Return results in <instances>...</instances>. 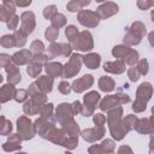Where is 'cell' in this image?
Returning <instances> with one entry per match:
<instances>
[{"label":"cell","mask_w":154,"mask_h":154,"mask_svg":"<svg viewBox=\"0 0 154 154\" xmlns=\"http://www.w3.org/2000/svg\"><path fill=\"white\" fill-rule=\"evenodd\" d=\"M152 94H153V88H152V84L149 82H144L142 83L138 89H137V97H136V101L134 102L132 105V109L136 112V113H140V112H143L147 107V102L148 100L152 97Z\"/></svg>","instance_id":"obj_1"},{"label":"cell","mask_w":154,"mask_h":154,"mask_svg":"<svg viewBox=\"0 0 154 154\" xmlns=\"http://www.w3.org/2000/svg\"><path fill=\"white\" fill-rule=\"evenodd\" d=\"M17 129H18V135L22 137V140H30L35 136V126L32 125L31 120L25 117L22 116L18 118L17 120Z\"/></svg>","instance_id":"obj_2"},{"label":"cell","mask_w":154,"mask_h":154,"mask_svg":"<svg viewBox=\"0 0 154 154\" xmlns=\"http://www.w3.org/2000/svg\"><path fill=\"white\" fill-rule=\"evenodd\" d=\"M94 47V42H93V36L89 31L84 30L82 32H79V35L77 36V38L72 42V48L77 49V51H82V52H87V51H91Z\"/></svg>","instance_id":"obj_3"},{"label":"cell","mask_w":154,"mask_h":154,"mask_svg":"<svg viewBox=\"0 0 154 154\" xmlns=\"http://www.w3.org/2000/svg\"><path fill=\"white\" fill-rule=\"evenodd\" d=\"M130 101L129 95L126 94H118V95H108L106 96L101 103H100V108L102 111H109L114 107H119L120 103H126Z\"/></svg>","instance_id":"obj_4"},{"label":"cell","mask_w":154,"mask_h":154,"mask_svg":"<svg viewBox=\"0 0 154 154\" xmlns=\"http://www.w3.org/2000/svg\"><path fill=\"white\" fill-rule=\"evenodd\" d=\"M77 19L78 22L87 28H95L97 26L99 22H100V17L96 13V11H90V10H82L78 12L77 14Z\"/></svg>","instance_id":"obj_5"},{"label":"cell","mask_w":154,"mask_h":154,"mask_svg":"<svg viewBox=\"0 0 154 154\" xmlns=\"http://www.w3.org/2000/svg\"><path fill=\"white\" fill-rule=\"evenodd\" d=\"M82 63H83V57L82 55L72 54L69 63H66V65L64 66V77L65 78H71V77L76 76L81 70Z\"/></svg>","instance_id":"obj_6"},{"label":"cell","mask_w":154,"mask_h":154,"mask_svg":"<svg viewBox=\"0 0 154 154\" xmlns=\"http://www.w3.org/2000/svg\"><path fill=\"white\" fill-rule=\"evenodd\" d=\"M100 101V94L96 91H89L88 94L84 95L83 97V109H82V114L84 117H89L94 113V109L97 105V102Z\"/></svg>","instance_id":"obj_7"},{"label":"cell","mask_w":154,"mask_h":154,"mask_svg":"<svg viewBox=\"0 0 154 154\" xmlns=\"http://www.w3.org/2000/svg\"><path fill=\"white\" fill-rule=\"evenodd\" d=\"M73 117V112H72V107L71 105L69 103H60L58 107H57V111H55V118L57 120L64 126L66 125L67 123H70Z\"/></svg>","instance_id":"obj_8"},{"label":"cell","mask_w":154,"mask_h":154,"mask_svg":"<svg viewBox=\"0 0 154 154\" xmlns=\"http://www.w3.org/2000/svg\"><path fill=\"white\" fill-rule=\"evenodd\" d=\"M36 25V20H35V14L31 11H25L20 14V30L25 34L29 35L34 31Z\"/></svg>","instance_id":"obj_9"},{"label":"cell","mask_w":154,"mask_h":154,"mask_svg":"<svg viewBox=\"0 0 154 154\" xmlns=\"http://www.w3.org/2000/svg\"><path fill=\"white\" fill-rule=\"evenodd\" d=\"M118 5L116 2H112V1H106V2H102L97 8H96V13L99 14L100 19H107L108 17L116 14L118 12Z\"/></svg>","instance_id":"obj_10"},{"label":"cell","mask_w":154,"mask_h":154,"mask_svg":"<svg viewBox=\"0 0 154 154\" xmlns=\"http://www.w3.org/2000/svg\"><path fill=\"white\" fill-rule=\"evenodd\" d=\"M71 49H72V47L67 43H55V42H53L48 47V52H49L51 58H54L57 55L69 57V55H71Z\"/></svg>","instance_id":"obj_11"},{"label":"cell","mask_w":154,"mask_h":154,"mask_svg":"<svg viewBox=\"0 0 154 154\" xmlns=\"http://www.w3.org/2000/svg\"><path fill=\"white\" fill-rule=\"evenodd\" d=\"M94 83V78L91 75H84L83 77L76 79L73 83H72V89L76 91V93H83L84 90H87L88 88H90Z\"/></svg>","instance_id":"obj_12"},{"label":"cell","mask_w":154,"mask_h":154,"mask_svg":"<svg viewBox=\"0 0 154 154\" xmlns=\"http://www.w3.org/2000/svg\"><path fill=\"white\" fill-rule=\"evenodd\" d=\"M108 126H109V131H111V135L113 138H116L117 141H120L125 137V135L128 134V130L123 125V122L122 120H118V122H113V123H108Z\"/></svg>","instance_id":"obj_13"},{"label":"cell","mask_w":154,"mask_h":154,"mask_svg":"<svg viewBox=\"0 0 154 154\" xmlns=\"http://www.w3.org/2000/svg\"><path fill=\"white\" fill-rule=\"evenodd\" d=\"M103 135H105V129L99 128V126H95L93 129H87V130L82 131V137L88 142H95V141L100 140Z\"/></svg>","instance_id":"obj_14"},{"label":"cell","mask_w":154,"mask_h":154,"mask_svg":"<svg viewBox=\"0 0 154 154\" xmlns=\"http://www.w3.org/2000/svg\"><path fill=\"white\" fill-rule=\"evenodd\" d=\"M32 53L30 51H26V49H20L19 52H16L13 55H12V61L16 64V65H24V64H28L32 60Z\"/></svg>","instance_id":"obj_15"},{"label":"cell","mask_w":154,"mask_h":154,"mask_svg":"<svg viewBox=\"0 0 154 154\" xmlns=\"http://www.w3.org/2000/svg\"><path fill=\"white\" fill-rule=\"evenodd\" d=\"M135 129L140 134H153L154 132V125L149 118L138 119L135 125Z\"/></svg>","instance_id":"obj_16"},{"label":"cell","mask_w":154,"mask_h":154,"mask_svg":"<svg viewBox=\"0 0 154 154\" xmlns=\"http://www.w3.org/2000/svg\"><path fill=\"white\" fill-rule=\"evenodd\" d=\"M20 141H22V137L18 134H13L8 137L7 142L2 144V149L6 152L18 150V149H20Z\"/></svg>","instance_id":"obj_17"},{"label":"cell","mask_w":154,"mask_h":154,"mask_svg":"<svg viewBox=\"0 0 154 154\" xmlns=\"http://www.w3.org/2000/svg\"><path fill=\"white\" fill-rule=\"evenodd\" d=\"M105 71L111 73H123L125 71V63L123 60H116V61H108L103 65Z\"/></svg>","instance_id":"obj_18"},{"label":"cell","mask_w":154,"mask_h":154,"mask_svg":"<svg viewBox=\"0 0 154 154\" xmlns=\"http://www.w3.org/2000/svg\"><path fill=\"white\" fill-rule=\"evenodd\" d=\"M45 70L48 73V76L52 78L64 76V67L60 63H48V64H46Z\"/></svg>","instance_id":"obj_19"},{"label":"cell","mask_w":154,"mask_h":154,"mask_svg":"<svg viewBox=\"0 0 154 154\" xmlns=\"http://www.w3.org/2000/svg\"><path fill=\"white\" fill-rule=\"evenodd\" d=\"M40 89L41 93L43 94H47L52 90V87H53V78L49 77V76H40L38 79L35 82Z\"/></svg>","instance_id":"obj_20"},{"label":"cell","mask_w":154,"mask_h":154,"mask_svg":"<svg viewBox=\"0 0 154 154\" xmlns=\"http://www.w3.org/2000/svg\"><path fill=\"white\" fill-rule=\"evenodd\" d=\"M100 61H101V58H100V54L97 53H89L83 57V63L87 65L88 69H91V70L97 69L100 65Z\"/></svg>","instance_id":"obj_21"},{"label":"cell","mask_w":154,"mask_h":154,"mask_svg":"<svg viewBox=\"0 0 154 154\" xmlns=\"http://www.w3.org/2000/svg\"><path fill=\"white\" fill-rule=\"evenodd\" d=\"M90 4H91L90 0H83V1L82 0H71L66 4V8L70 12H77V11L79 12L83 10V7H85Z\"/></svg>","instance_id":"obj_22"},{"label":"cell","mask_w":154,"mask_h":154,"mask_svg":"<svg viewBox=\"0 0 154 154\" xmlns=\"http://www.w3.org/2000/svg\"><path fill=\"white\" fill-rule=\"evenodd\" d=\"M16 89L13 87V84L8 83V84H5L1 87V91H0V95H1V102H6L8 100H11L12 97L14 99V95H16Z\"/></svg>","instance_id":"obj_23"},{"label":"cell","mask_w":154,"mask_h":154,"mask_svg":"<svg viewBox=\"0 0 154 154\" xmlns=\"http://www.w3.org/2000/svg\"><path fill=\"white\" fill-rule=\"evenodd\" d=\"M116 87V82L111 78V77H107V76H103L99 79V88L102 90V91H112Z\"/></svg>","instance_id":"obj_24"},{"label":"cell","mask_w":154,"mask_h":154,"mask_svg":"<svg viewBox=\"0 0 154 154\" xmlns=\"http://www.w3.org/2000/svg\"><path fill=\"white\" fill-rule=\"evenodd\" d=\"M130 52H131V48H130L129 46H125V45H119V46H116V47L112 49V54H113V57L118 58L119 60L125 59Z\"/></svg>","instance_id":"obj_25"},{"label":"cell","mask_w":154,"mask_h":154,"mask_svg":"<svg viewBox=\"0 0 154 154\" xmlns=\"http://www.w3.org/2000/svg\"><path fill=\"white\" fill-rule=\"evenodd\" d=\"M41 108H42V107L37 106L31 99H30L29 101H26V102L24 103V106H23V111H24V113L28 114V116H32V114L38 113Z\"/></svg>","instance_id":"obj_26"},{"label":"cell","mask_w":154,"mask_h":154,"mask_svg":"<svg viewBox=\"0 0 154 154\" xmlns=\"http://www.w3.org/2000/svg\"><path fill=\"white\" fill-rule=\"evenodd\" d=\"M63 128H64L65 132H66L69 136H71V137H78V134H79V126L77 125L76 122L71 120L70 123H67V124L64 125Z\"/></svg>","instance_id":"obj_27"},{"label":"cell","mask_w":154,"mask_h":154,"mask_svg":"<svg viewBox=\"0 0 154 154\" xmlns=\"http://www.w3.org/2000/svg\"><path fill=\"white\" fill-rule=\"evenodd\" d=\"M129 29H130L134 34H136L137 36H140L141 38H142V37L146 35V32H147V30H146V25H144L142 22H134Z\"/></svg>","instance_id":"obj_28"},{"label":"cell","mask_w":154,"mask_h":154,"mask_svg":"<svg viewBox=\"0 0 154 154\" xmlns=\"http://www.w3.org/2000/svg\"><path fill=\"white\" fill-rule=\"evenodd\" d=\"M42 71V67L40 64L35 63L34 60H31L29 64H28V67H26V72L30 77H37L40 75V72Z\"/></svg>","instance_id":"obj_29"},{"label":"cell","mask_w":154,"mask_h":154,"mask_svg":"<svg viewBox=\"0 0 154 154\" xmlns=\"http://www.w3.org/2000/svg\"><path fill=\"white\" fill-rule=\"evenodd\" d=\"M141 42V37L137 36L136 34H134L129 28H128V32L126 35L124 36V43L125 45H138Z\"/></svg>","instance_id":"obj_30"},{"label":"cell","mask_w":154,"mask_h":154,"mask_svg":"<svg viewBox=\"0 0 154 154\" xmlns=\"http://www.w3.org/2000/svg\"><path fill=\"white\" fill-rule=\"evenodd\" d=\"M43 51H45V45L42 41H38V40H35L31 42V46H30V52L35 55H40V54H43Z\"/></svg>","instance_id":"obj_31"},{"label":"cell","mask_w":154,"mask_h":154,"mask_svg":"<svg viewBox=\"0 0 154 154\" xmlns=\"http://www.w3.org/2000/svg\"><path fill=\"white\" fill-rule=\"evenodd\" d=\"M26 36L28 35H25L20 29L19 30H16L14 32H13V37H14V41H16V46L17 47H23L25 43H26Z\"/></svg>","instance_id":"obj_32"},{"label":"cell","mask_w":154,"mask_h":154,"mask_svg":"<svg viewBox=\"0 0 154 154\" xmlns=\"http://www.w3.org/2000/svg\"><path fill=\"white\" fill-rule=\"evenodd\" d=\"M137 120H138V119L136 118V116H134V114H129V116H126L122 122H123V125L126 128V130L130 131V130L135 129V125H136Z\"/></svg>","instance_id":"obj_33"},{"label":"cell","mask_w":154,"mask_h":154,"mask_svg":"<svg viewBox=\"0 0 154 154\" xmlns=\"http://www.w3.org/2000/svg\"><path fill=\"white\" fill-rule=\"evenodd\" d=\"M65 35H66L67 40L72 43L77 38V36L79 35V32H78V30H77V28L75 25H67L66 29H65Z\"/></svg>","instance_id":"obj_34"},{"label":"cell","mask_w":154,"mask_h":154,"mask_svg":"<svg viewBox=\"0 0 154 154\" xmlns=\"http://www.w3.org/2000/svg\"><path fill=\"white\" fill-rule=\"evenodd\" d=\"M57 14H58V11H57V6L55 5H48L43 10V17L46 19L52 20Z\"/></svg>","instance_id":"obj_35"},{"label":"cell","mask_w":154,"mask_h":154,"mask_svg":"<svg viewBox=\"0 0 154 154\" xmlns=\"http://www.w3.org/2000/svg\"><path fill=\"white\" fill-rule=\"evenodd\" d=\"M51 22H52V26H54L55 29H60L66 24V17L63 13H58Z\"/></svg>","instance_id":"obj_36"},{"label":"cell","mask_w":154,"mask_h":154,"mask_svg":"<svg viewBox=\"0 0 154 154\" xmlns=\"http://www.w3.org/2000/svg\"><path fill=\"white\" fill-rule=\"evenodd\" d=\"M58 35H59V29H55L54 26H48L47 29H46V31H45V36H46V38L48 40V41H51L52 43L57 40V37H58Z\"/></svg>","instance_id":"obj_37"},{"label":"cell","mask_w":154,"mask_h":154,"mask_svg":"<svg viewBox=\"0 0 154 154\" xmlns=\"http://www.w3.org/2000/svg\"><path fill=\"white\" fill-rule=\"evenodd\" d=\"M0 43L5 48H11V47L16 46V41H14L13 35H4L0 40Z\"/></svg>","instance_id":"obj_38"},{"label":"cell","mask_w":154,"mask_h":154,"mask_svg":"<svg viewBox=\"0 0 154 154\" xmlns=\"http://www.w3.org/2000/svg\"><path fill=\"white\" fill-rule=\"evenodd\" d=\"M52 113H53V103H47L42 106V108L40 109V114L45 119H49L52 117Z\"/></svg>","instance_id":"obj_39"},{"label":"cell","mask_w":154,"mask_h":154,"mask_svg":"<svg viewBox=\"0 0 154 154\" xmlns=\"http://www.w3.org/2000/svg\"><path fill=\"white\" fill-rule=\"evenodd\" d=\"M12 131V124L10 120H6L5 117H1V135L6 136Z\"/></svg>","instance_id":"obj_40"},{"label":"cell","mask_w":154,"mask_h":154,"mask_svg":"<svg viewBox=\"0 0 154 154\" xmlns=\"http://www.w3.org/2000/svg\"><path fill=\"white\" fill-rule=\"evenodd\" d=\"M137 61H138V53L135 49H131V52L124 59V63L129 64V65H135V63H137Z\"/></svg>","instance_id":"obj_41"},{"label":"cell","mask_w":154,"mask_h":154,"mask_svg":"<svg viewBox=\"0 0 154 154\" xmlns=\"http://www.w3.org/2000/svg\"><path fill=\"white\" fill-rule=\"evenodd\" d=\"M1 6L7 11V12H10L11 14H16V4H14V1H10V0H4L2 2H1Z\"/></svg>","instance_id":"obj_42"},{"label":"cell","mask_w":154,"mask_h":154,"mask_svg":"<svg viewBox=\"0 0 154 154\" xmlns=\"http://www.w3.org/2000/svg\"><path fill=\"white\" fill-rule=\"evenodd\" d=\"M28 96H29L28 90H25V89H19V90H17V91H16L14 100H16L17 102H23V101H25V100H26V97H28Z\"/></svg>","instance_id":"obj_43"},{"label":"cell","mask_w":154,"mask_h":154,"mask_svg":"<svg viewBox=\"0 0 154 154\" xmlns=\"http://www.w3.org/2000/svg\"><path fill=\"white\" fill-rule=\"evenodd\" d=\"M101 147L106 153H112L114 147H116V144H114V142L112 140H103L102 143H101Z\"/></svg>","instance_id":"obj_44"},{"label":"cell","mask_w":154,"mask_h":154,"mask_svg":"<svg viewBox=\"0 0 154 154\" xmlns=\"http://www.w3.org/2000/svg\"><path fill=\"white\" fill-rule=\"evenodd\" d=\"M137 70H138L140 75H147V72H148V61L146 59L140 60L138 64H137Z\"/></svg>","instance_id":"obj_45"},{"label":"cell","mask_w":154,"mask_h":154,"mask_svg":"<svg viewBox=\"0 0 154 154\" xmlns=\"http://www.w3.org/2000/svg\"><path fill=\"white\" fill-rule=\"evenodd\" d=\"M105 122H106V117H105L102 113H96V114H94V124H95V126L103 128Z\"/></svg>","instance_id":"obj_46"},{"label":"cell","mask_w":154,"mask_h":154,"mask_svg":"<svg viewBox=\"0 0 154 154\" xmlns=\"http://www.w3.org/2000/svg\"><path fill=\"white\" fill-rule=\"evenodd\" d=\"M136 4L140 10H149L152 6H154V1L150 0H138Z\"/></svg>","instance_id":"obj_47"},{"label":"cell","mask_w":154,"mask_h":154,"mask_svg":"<svg viewBox=\"0 0 154 154\" xmlns=\"http://www.w3.org/2000/svg\"><path fill=\"white\" fill-rule=\"evenodd\" d=\"M128 76H129V78H130V81H132V82H136L138 78H140V72H138V70H137V67H130L129 69V71H128Z\"/></svg>","instance_id":"obj_48"},{"label":"cell","mask_w":154,"mask_h":154,"mask_svg":"<svg viewBox=\"0 0 154 154\" xmlns=\"http://www.w3.org/2000/svg\"><path fill=\"white\" fill-rule=\"evenodd\" d=\"M19 20H20V18H19L17 14H14V16L7 22V28H8L10 30H16V29H17V25H18V23H19Z\"/></svg>","instance_id":"obj_49"},{"label":"cell","mask_w":154,"mask_h":154,"mask_svg":"<svg viewBox=\"0 0 154 154\" xmlns=\"http://www.w3.org/2000/svg\"><path fill=\"white\" fill-rule=\"evenodd\" d=\"M58 89H59V91H60L61 94H69V93H70V90L72 89V87H71L67 82L63 81V82H60V84H59Z\"/></svg>","instance_id":"obj_50"},{"label":"cell","mask_w":154,"mask_h":154,"mask_svg":"<svg viewBox=\"0 0 154 154\" xmlns=\"http://www.w3.org/2000/svg\"><path fill=\"white\" fill-rule=\"evenodd\" d=\"M89 154H108V153H106L102 149L101 144H94L89 148Z\"/></svg>","instance_id":"obj_51"},{"label":"cell","mask_w":154,"mask_h":154,"mask_svg":"<svg viewBox=\"0 0 154 154\" xmlns=\"http://www.w3.org/2000/svg\"><path fill=\"white\" fill-rule=\"evenodd\" d=\"M20 79H22V76H20L19 72H18V73H13V75H8V77H7L8 83H11V84H13V85L17 84V83H19Z\"/></svg>","instance_id":"obj_52"},{"label":"cell","mask_w":154,"mask_h":154,"mask_svg":"<svg viewBox=\"0 0 154 154\" xmlns=\"http://www.w3.org/2000/svg\"><path fill=\"white\" fill-rule=\"evenodd\" d=\"M71 107H72V112H73V114H78V113H82V109H83V105H81V102H79V101H75V102L71 105Z\"/></svg>","instance_id":"obj_53"},{"label":"cell","mask_w":154,"mask_h":154,"mask_svg":"<svg viewBox=\"0 0 154 154\" xmlns=\"http://www.w3.org/2000/svg\"><path fill=\"white\" fill-rule=\"evenodd\" d=\"M0 59H1V66L2 67H6L10 63H12L11 60H12V57H10V55H7V54H1L0 55Z\"/></svg>","instance_id":"obj_54"},{"label":"cell","mask_w":154,"mask_h":154,"mask_svg":"<svg viewBox=\"0 0 154 154\" xmlns=\"http://www.w3.org/2000/svg\"><path fill=\"white\" fill-rule=\"evenodd\" d=\"M14 4H16V6H19V7H28V6L31 5V0H25V1H23V0H16Z\"/></svg>","instance_id":"obj_55"},{"label":"cell","mask_w":154,"mask_h":154,"mask_svg":"<svg viewBox=\"0 0 154 154\" xmlns=\"http://www.w3.org/2000/svg\"><path fill=\"white\" fill-rule=\"evenodd\" d=\"M118 154H134L131 148L128 147V146H122L119 149H118Z\"/></svg>","instance_id":"obj_56"},{"label":"cell","mask_w":154,"mask_h":154,"mask_svg":"<svg viewBox=\"0 0 154 154\" xmlns=\"http://www.w3.org/2000/svg\"><path fill=\"white\" fill-rule=\"evenodd\" d=\"M148 40H149L150 46H153V47H154V31L149 32V35H148Z\"/></svg>","instance_id":"obj_57"},{"label":"cell","mask_w":154,"mask_h":154,"mask_svg":"<svg viewBox=\"0 0 154 154\" xmlns=\"http://www.w3.org/2000/svg\"><path fill=\"white\" fill-rule=\"evenodd\" d=\"M149 147H150V150H154V132H153L152 136H150V143H149Z\"/></svg>","instance_id":"obj_58"},{"label":"cell","mask_w":154,"mask_h":154,"mask_svg":"<svg viewBox=\"0 0 154 154\" xmlns=\"http://www.w3.org/2000/svg\"><path fill=\"white\" fill-rule=\"evenodd\" d=\"M152 114H153V116H152V119H150V120H152V123H153V125H154V106H153V108H152Z\"/></svg>","instance_id":"obj_59"},{"label":"cell","mask_w":154,"mask_h":154,"mask_svg":"<svg viewBox=\"0 0 154 154\" xmlns=\"http://www.w3.org/2000/svg\"><path fill=\"white\" fill-rule=\"evenodd\" d=\"M150 18H152V20L154 22V8H153L152 12H150Z\"/></svg>","instance_id":"obj_60"},{"label":"cell","mask_w":154,"mask_h":154,"mask_svg":"<svg viewBox=\"0 0 154 154\" xmlns=\"http://www.w3.org/2000/svg\"><path fill=\"white\" fill-rule=\"evenodd\" d=\"M17 154H26V153H17Z\"/></svg>","instance_id":"obj_61"},{"label":"cell","mask_w":154,"mask_h":154,"mask_svg":"<svg viewBox=\"0 0 154 154\" xmlns=\"http://www.w3.org/2000/svg\"><path fill=\"white\" fill-rule=\"evenodd\" d=\"M65 154H71V153H69V152H66V153H65Z\"/></svg>","instance_id":"obj_62"},{"label":"cell","mask_w":154,"mask_h":154,"mask_svg":"<svg viewBox=\"0 0 154 154\" xmlns=\"http://www.w3.org/2000/svg\"><path fill=\"white\" fill-rule=\"evenodd\" d=\"M150 154H154V152H153V150H152V153H150Z\"/></svg>","instance_id":"obj_63"},{"label":"cell","mask_w":154,"mask_h":154,"mask_svg":"<svg viewBox=\"0 0 154 154\" xmlns=\"http://www.w3.org/2000/svg\"><path fill=\"white\" fill-rule=\"evenodd\" d=\"M108 154H112V153H108Z\"/></svg>","instance_id":"obj_64"}]
</instances>
